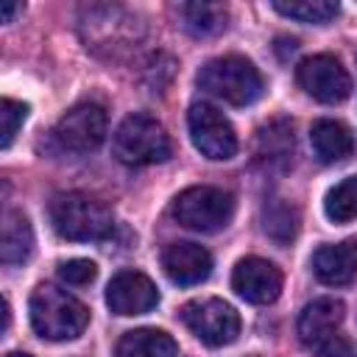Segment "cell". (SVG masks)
<instances>
[{"instance_id": "obj_1", "label": "cell", "mask_w": 357, "mask_h": 357, "mask_svg": "<svg viewBox=\"0 0 357 357\" xmlns=\"http://www.w3.org/2000/svg\"><path fill=\"white\" fill-rule=\"evenodd\" d=\"M28 312L33 332L45 340H75L89 324V310L56 284H39L31 293Z\"/></svg>"}, {"instance_id": "obj_2", "label": "cell", "mask_w": 357, "mask_h": 357, "mask_svg": "<svg viewBox=\"0 0 357 357\" xmlns=\"http://www.w3.org/2000/svg\"><path fill=\"white\" fill-rule=\"evenodd\" d=\"M50 220L53 229L73 243L103 240L114 229L112 209L86 192H59L50 201Z\"/></svg>"}, {"instance_id": "obj_3", "label": "cell", "mask_w": 357, "mask_h": 357, "mask_svg": "<svg viewBox=\"0 0 357 357\" xmlns=\"http://www.w3.org/2000/svg\"><path fill=\"white\" fill-rule=\"evenodd\" d=\"M198 86L231 106H248L262 95V75L243 56H218L201 67Z\"/></svg>"}, {"instance_id": "obj_4", "label": "cell", "mask_w": 357, "mask_h": 357, "mask_svg": "<svg viewBox=\"0 0 357 357\" xmlns=\"http://www.w3.org/2000/svg\"><path fill=\"white\" fill-rule=\"evenodd\" d=\"M112 148L123 165L142 167V165L165 162L170 156V137L156 117L128 114L117 126V131L112 137Z\"/></svg>"}, {"instance_id": "obj_5", "label": "cell", "mask_w": 357, "mask_h": 357, "mask_svg": "<svg viewBox=\"0 0 357 357\" xmlns=\"http://www.w3.org/2000/svg\"><path fill=\"white\" fill-rule=\"evenodd\" d=\"M81 33L86 47L117 56L142 39V25L134 14H128L120 6H92L84 11Z\"/></svg>"}, {"instance_id": "obj_6", "label": "cell", "mask_w": 357, "mask_h": 357, "mask_svg": "<svg viewBox=\"0 0 357 357\" xmlns=\"http://www.w3.org/2000/svg\"><path fill=\"white\" fill-rule=\"evenodd\" d=\"M231 215H234L231 192L209 184L187 187L173 201V218L192 231H218L231 220Z\"/></svg>"}, {"instance_id": "obj_7", "label": "cell", "mask_w": 357, "mask_h": 357, "mask_svg": "<svg viewBox=\"0 0 357 357\" xmlns=\"http://www.w3.org/2000/svg\"><path fill=\"white\" fill-rule=\"evenodd\" d=\"M184 326L206 346H229L240 335V315L223 298H198L181 307Z\"/></svg>"}, {"instance_id": "obj_8", "label": "cell", "mask_w": 357, "mask_h": 357, "mask_svg": "<svg viewBox=\"0 0 357 357\" xmlns=\"http://www.w3.org/2000/svg\"><path fill=\"white\" fill-rule=\"evenodd\" d=\"M106 126L109 120L100 103H75L53 126V139L59 142L61 151L89 153L106 139Z\"/></svg>"}, {"instance_id": "obj_9", "label": "cell", "mask_w": 357, "mask_h": 357, "mask_svg": "<svg viewBox=\"0 0 357 357\" xmlns=\"http://www.w3.org/2000/svg\"><path fill=\"white\" fill-rule=\"evenodd\" d=\"M187 128H190V139L192 145L215 162H226L237 153V134L231 128V123L223 117V112H218L212 103H192L187 112Z\"/></svg>"}, {"instance_id": "obj_10", "label": "cell", "mask_w": 357, "mask_h": 357, "mask_svg": "<svg viewBox=\"0 0 357 357\" xmlns=\"http://www.w3.org/2000/svg\"><path fill=\"white\" fill-rule=\"evenodd\" d=\"M296 78L298 86L321 103H340L351 95V78L346 67L340 64V59L329 53H315L301 59V64L296 67Z\"/></svg>"}, {"instance_id": "obj_11", "label": "cell", "mask_w": 357, "mask_h": 357, "mask_svg": "<svg viewBox=\"0 0 357 357\" xmlns=\"http://www.w3.org/2000/svg\"><path fill=\"white\" fill-rule=\"evenodd\" d=\"M106 304L114 315H142L151 312L159 304V290L156 284L139 273V271H120L112 276L106 287Z\"/></svg>"}, {"instance_id": "obj_12", "label": "cell", "mask_w": 357, "mask_h": 357, "mask_svg": "<svg viewBox=\"0 0 357 357\" xmlns=\"http://www.w3.org/2000/svg\"><path fill=\"white\" fill-rule=\"evenodd\" d=\"M231 287L251 304H273L282 293V271L262 257H245L234 265Z\"/></svg>"}, {"instance_id": "obj_13", "label": "cell", "mask_w": 357, "mask_h": 357, "mask_svg": "<svg viewBox=\"0 0 357 357\" xmlns=\"http://www.w3.org/2000/svg\"><path fill=\"white\" fill-rule=\"evenodd\" d=\"M162 268L176 284H198L212 273V254L198 243H170L162 254Z\"/></svg>"}, {"instance_id": "obj_14", "label": "cell", "mask_w": 357, "mask_h": 357, "mask_svg": "<svg viewBox=\"0 0 357 357\" xmlns=\"http://www.w3.org/2000/svg\"><path fill=\"white\" fill-rule=\"evenodd\" d=\"M343 324V301L337 298H315L310 301L296 324L298 340L310 349H318L324 340L337 335V326Z\"/></svg>"}, {"instance_id": "obj_15", "label": "cell", "mask_w": 357, "mask_h": 357, "mask_svg": "<svg viewBox=\"0 0 357 357\" xmlns=\"http://www.w3.org/2000/svg\"><path fill=\"white\" fill-rule=\"evenodd\" d=\"M312 273L318 282H324L329 287L349 284L357 276V243L343 240V243L321 245L312 254Z\"/></svg>"}, {"instance_id": "obj_16", "label": "cell", "mask_w": 357, "mask_h": 357, "mask_svg": "<svg viewBox=\"0 0 357 357\" xmlns=\"http://www.w3.org/2000/svg\"><path fill=\"white\" fill-rule=\"evenodd\" d=\"M310 142H312L315 156H318L324 165L343 162V159L354 151V137H351V131H349L343 123H337V120H315L312 128H310Z\"/></svg>"}, {"instance_id": "obj_17", "label": "cell", "mask_w": 357, "mask_h": 357, "mask_svg": "<svg viewBox=\"0 0 357 357\" xmlns=\"http://www.w3.org/2000/svg\"><path fill=\"white\" fill-rule=\"evenodd\" d=\"M33 251V229H31V220L17 212V209H8L3 215V237H0V259L6 265H20L31 257Z\"/></svg>"}, {"instance_id": "obj_18", "label": "cell", "mask_w": 357, "mask_h": 357, "mask_svg": "<svg viewBox=\"0 0 357 357\" xmlns=\"http://www.w3.org/2000/svg\"><path fill=\"white\" fill-rule=\"evenodd\" d=\"M117 357H178V346L167 332L142 326L120 337Z\"/></svg>"}, {"instance_id": "obj_19", "label": "cell", "mask_w": 357, "mask_h": 357, "mask_svg": "<svg viewBox=\"0 0 357 357\" xmlns=\"http://www.w3.org/2000/svg\"><path fill=\"white\" fill-rule=\"evenodd\" d=\"M178 14L184 20V28L195 36L220 33L226 28V20H229V11L223 3H184L178 8Z\"/></svg>"}, {"instance_id": "obj_20", "label": "cell", "mask_w": 357, "mask_h": 357, "mask_svg": "<svg viewBox=\"0 0 357 357\" xmlns=\"http://www.w3.org/2000/svg\"><path fill=\"white\" fill-rule=\"evenodd\" d=\"M262 229L276 243H290L298 234V209L290 201L273 198L262 212Z\"/></svg>"}, {"instance_id": "obj_21", "label": "cell", "mask_w": 357, "mask_h": 357, "mask_svg": "<svg viewBox=\"0 0 357 357\" xmlns=\"http://www.w3.org/2000/svg\"><path fill=\"white\" fill-rule=\"evenodd\" d=\"M293 151V128L287 120H271L257 134V156L265 162H284Z\"/></svg>"}, {"instance_id": "obj_22", "label": "cell", "mask_w": 357, "mask_h": 357, "mask_svg": "<svg viewBox=\"0 0 357 357\" xmlns=\"http://www.w3.org/2000/svg\"><path fill=\"white\" fill-rule=\"evenodd\" d=\"M273 8L282 17L310 22V25H324L337 14V3L332 0H273Z\"/></svg>"}, {"instance_id": "obj_23", "label": "cell", "mask_w": 357, "mask_h": 357, "mask_svg": "<svg viewBox=\"0 0 357 357\" xmlns=\"http://www.w3.org/2000/svg\"><path fill=\"white\" fill-rule=\"evenodd\" d=\"M324 212L335 223H349L357 218V176H349L337 181L326 198H324Z\"/></svg>"}, {"instance_id": "obj_24", "label": "cell", "mask_w": 357, "mask_h": 357, "mask_svg": "<svg viewBox=\"0 0 357 357\" xmlns=\"http://www.w3.org/2000/svg\"><path fill=\"white\" fill-rule=\"evenodd\" d=\"M25 117H28V103L14 100V98H3L0 100V123H3V128H0V148H8L14 142L17 131L25 123Z\"/></svg>"}, {"instance_id": "obj_25", "label": "cell", "mask_w": 357, "mask_h": 357, "mask_svg": "<svg viewBox=\"0 0 357 357\" xmlns=\"http://www.w3.org/2000/svg\"><path fill=\"white\" fill-rule=\"evenodd\" d=\"M59 276H61V282H67V284L84 287V284L95 282V276H98V265H95L92 259H81V257H75V259H67V262L59 265Z\"/></svg>"}, {"instance_id": "obj_26", "label": "cell", "mask_w": 357, "mask_h": 357, "mask_svg": "<svg viewBox=\"0 0 357 357\" xmlns=\"http://www.w3.org/2000/svg\"><path fill=\"white\" fill-rule=\"evenodd\" d=\"M321 357H357L354 346L343 337V335H332L329 340H324L318 349H315Z\"/></svg>"}, {"instance_id": "obj_27", "label": "cell", "mask_w": 357, "mask_h": 357, "mask_svg": "<svg viewBox=\"0 0 357 357\" xmlns=\"http://www.w3.org/2000/svg\"><path fill=\"white\" fill-rule=\"evenodd\" d=\"M17 11H22V6H20V3H6V6L0 8V17H3V22H11V17H14Z\"/></svg>"}, {"instance_id": "obj_28", "label": "cell", "mask_w": 357, "mask_h": 357, "mask_svg": "<svg viewBox=\"0 0 357 357\" xmlns=\"http://www.w3.org/2000/svg\"><path fill=\"white\" fill-rule=\"evenodd\" d=\"M6 357H31V354H25V351H8Z\"/></svg>"}]
</instances>
